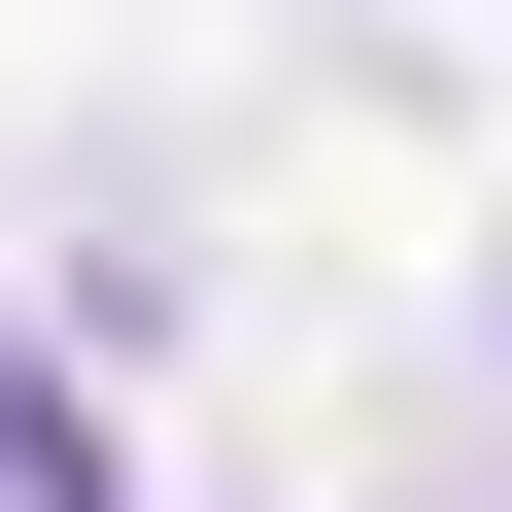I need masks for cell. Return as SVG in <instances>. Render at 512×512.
<instances>
[{"instance_id": "1", "label": "cell", "mask_w": 512, "mask_h": 512, "mask_svg": "<svg viewBox=\"0 0 512 512\" xmlns=\"http://www.w3.org/2000/svg\"><path fill=\"white\" fill-rule=\"evenodd\" d=\"M0 512H137V478H103V410H69V376H0Z\"/></svg>"}]
</instances>
